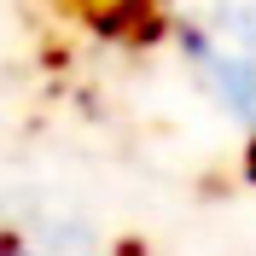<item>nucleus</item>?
I'll return each mask as SVG.
<instances>
[{
  "mask_svg": "<svg viewBox=\"0 0 256 256\" xmlns=\"http://www.w3.org/2000/svg\"><path fill=\"white\" fill-rule=\"evenodd\" d=\"M175 30L192 76L256 134V0H180Z\"/></svg>",
  "mask_w": 256,
  "mask_h": 256,
  "instance_id": "1",
  "label": "nucleus"
}]
</instances>
